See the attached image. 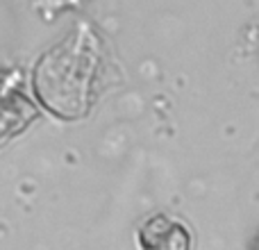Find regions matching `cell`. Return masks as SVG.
<instances>
[{
  "mask_svg": "<svg viewBox=\"0 0 259 250\" xmlns=\"http://www.w3.org/2000/svg\"><path fill=\"white\" fill-rule=\"evenodd\" d=\"M139 250H191V232L182 219L173 214H152L137 230Z\"/></svg>",
  "mask_w": 259,
  "mask_h": 250,
  "instance_id": "1",
  "label": "cell"
}]
</instances>
